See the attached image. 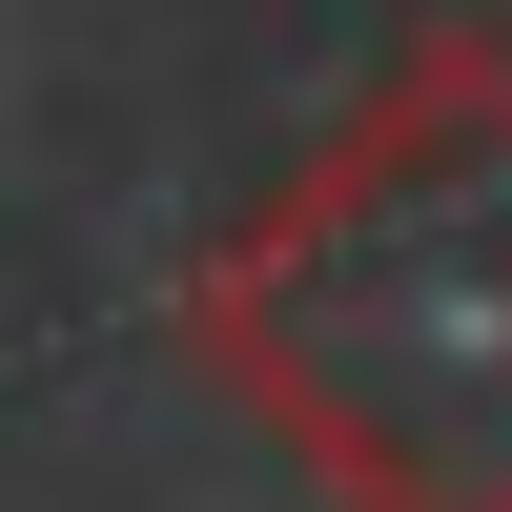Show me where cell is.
Instances as JSON below:
<instances>
[{
	"mask_svg": "<svg viewBox=\"0 0 512 512\" xmlns=\"http://www.w3.org/2000/svg\"><path fill=\"white\" fill-rule=\"evenodd\" d=\"M164 328L328 512H512V41L410 21Z\"/></svg>",
	"mask_w": 512,
	"mask_h": 512,
	"instance_id": "obj_1",
	"label": "cell"
}]
</instances>
